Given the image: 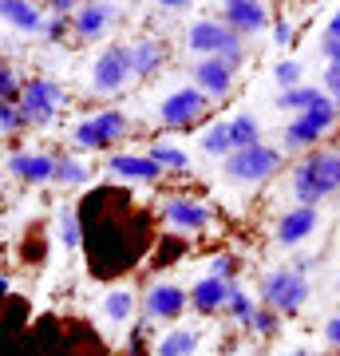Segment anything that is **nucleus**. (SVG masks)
Returning <instances> with one entry per match:
<instances>
[{"label": "nucleus", "mask_w": 340, "mask_h": 356, "mask_svg": "<svg viewBox=\"0 0 340 356\" xmlns=\"http://www.w3.org/2000/svg\"><path fill=\"white\" fill-rule=\"evenodd\" d=\"M332 107H337V119H340V95H337V99H332Z\"/></svg>", "instance_id": "obj_44"}, {"label": "nucleus", "mask_w": 340, "mask_h": 356, "mask_svg": "<svg viewBox=\"0 0 340 356\" xmlns=\"http://www.w3.org/2000/svg\"><path fill=\"white\" fill-rule=\"evenodd\" d=\"M190 76H194V88L214 103V99H226L229 91H234V83H238V67H229L226 60L210 56V60H194Z\"/></svg>", "instance_id": "obj_13"}, {"label": "nucleus", "mask_w": 340, "mask_h": 356, "mask_svg": "<svg viewBox=\"0 0 340 356\" xmlns=\"http://www.w3.org/2000/svg\"><path fill=\"white\" fill-rule=\"evenodd\" d=\"M127 56H131V76L147 79L154 72H163L166 64V44L154 36H139V40H127Z\"/></svg>", "instance_id": "obj_17"}, {"label": "nucleus", "mask_w": 340, "mask_h": 356, "mask_svg": "<svg viewBox=\"0 0 340 356\" xmlns=\"http://www.w3.org/2000/svg\"><path fill=\"white\" fill-rule=\"evenodd\" d=\"M186 48L198 56V60H210V56H218V60H226L229 67H241L245 64V40L238 36V32H229L218 16H202V20H194V24L186 28Z\"/></svg>", "instance_id": "obj_3"}, {"label": "nucleus", "mask_w": 340, "mask_h": 356, "mask_svg": "<svg viewBox=\"0 0 340 356\" xmlns=\"http://www.w3.org/2000/svg\"><path fill=\"white\" fill-rule=\"evenodd\" d=\"M198 348H202L198 329H170L154 341L151 356H198Z\"/></svg>", "instance_id": "obj_22"}, {"label": "nucleus", "mask_w": 340, "mask_h": 356, "mask_svg": "<svg viewBox=\"0 0 340 356\" xmlns=\"http://www.w3.org/2000/svg\"><path fill=\"white\" fill-rule=\"evenodd\" d=\"M16 103H20V115H24L28 127H51L56 115H60V107L67 103V91H63V83H56L51 76H32V79H24Z\"/></svg>", "instance_id": "obj_7"}, {"label": "nucleus", "mask_w": 340, "mask_h": 356, "mask_svg": "<svg viewBox=\"0 0 340 356\" xmlns=\"http://www.w3.org/2000/svg\"><path fill=\"white\" fill-rule=\"evenodd\" d=\"M289 356H316V353H309V348H293Z\"/></svg>", "instance_id": "obj_43"}, {"label": "nucleus", "mask_w": 340, "mask_h": 356, "mask_svg": "<svg viewBox=\"0 0 340 356\" xmlns=\"http://www.w3.org/2000/svg\"><path fill=\"white\" fill-rule=\"evenodd\" d=\"M107 175L127 178V182H159V178H163V166L154 163L151 154L123 151V154H111V159H107Z\"/></svg>", "instance_id": "obj_18"}, {"label": "nucleus", "mask_w": 340, "mask_h": 356, "mask_svg": "<svg viewBox=\"0 0 340 356\" xmlns=\"http://www.w3.org/2000/svg\"><path fill=\"white\" fill-rule=\"evenodd\" d=\"M131 191L99 186L79 206V226H83V254L95 277H119L135 269L143 254L151 250V226L135 210Z\"/></svg>", "instance_id": "obj_1"}, {"label": "nucleus", "mask_w": 340, "mask_h": 356, "mask_svg": "<svg viewBox=\"0 0 340 356\" xmlns=\"http://www.w3.org/2000/svg\"><path fill=\"white\" fill-rule=\"evenodd\" d=\"M135 309H139V293L127 289V285H115V289L103 297V317L111 321V325H131Z\"/></svg>", "instance_id": "obj_23"}, {"label": "nucleus", "mask_w": 340, "mask_h": 356, "mask_svg": "<svg viewBox=\"0 0 340 356\" xmlns=\"http://www.w3.org/2000/svg\"><path fill=\"white\" fill-rule=\"evenodd\" d=\"M289 191L297 206H321L340 194V147H316L301 154L289 170Z\"/></svg>", "instance_id": "obj_2"}, {"label": "nucleus", "mask_w": 340, "mask_h": 356, "mask_svg": "<svg viewBox=\"0 0 340 356\" xmlns=\"http://www.w3.org/2000/svg\"><path fill=\"white\" fill-rule=\"evenodd\" d=\"M190 309V289L175 285V281H154L143 293V317L147 321H178Z\"/></svg>", "instance_id": "obj_11"}, {"label": "nucleus", "mask_w": 340, "mask_h": 356, "mask_svg": "<svg viewBox=\"0 0 340 356\" xmlns=\"http://www.w3.org/2000/svg\"><path fill=\"white\" fill-rule=\"evenodd\" d=\"M226 285L229 281H218V277H210V273L194 281V289H190V305H194V313H202V317L222 313V305H226Z\"/></svg>", "instance_id": "obj_21"}, {"label": "nucleus", "mask_w": 340, "mask_h": 356, "mask_svg": "<svg viewBox=\"0 0 340 356\" xmlns=\"http://www.w3.org/2000/svg\"><path fill=\"white\" fill-rule=\"evenodd\" d=\"M20 88H24V83H20V76L13 72V64L0 60V99H20Z\"/></svg>", "instance_id": "obj_34"}, {"label": "nucleus", "mask_w": 340, "mask_h": 356, "mask_svg": "<svg viewBox=\"0 0 340 356\" xmlns=\"http://www.w3.org/2000/svg\"><path fill=\"white\" fill-rule=\"evenodd\" d=\"M281 166H285V151L257 143V147H245V151H234L229 159H222V175L229 182H241V186H257V182L277 175Z\"/></svg>", "instance_id": "obj_6"}, {"label": "nucleus", "mask_w": 340, "mask_h": 356, "mask_svg": "<svg viewBox=\"0 0 340 356\" xmlns=\"http://www.w3.org/2000/svg\"><path fill=\"white\" fill-rule=\"evenodd\" d=\"M56 238L63 250H83V226H79V210L60 206L56 210Z\"/></svg>", "instance_id": "obj_27"}, {"label": "nucleus", "mask_w": 340, "mask_h": 356, "mask_svg": "<svg viewBox=\"0 0 340 356\" xmlns=\"http://www.w3.org/2000/svg\"><path fill=\"white\" fill-rule=\"evenodd\" d=\"M321 36H328V40H340V8L332 16H328V24H325V32Z\"/></svg>", "instance_id": "obj_40"}, {"label": "nucleus", "mask_w": 340, "mask_h": 356, "mask_svg": "<svg viewBox=\"0 0 340 356\" xmlns=\"http://www.w3.org/2000/svg\"><path fill=\"white\" fill-rule=\"evenodd\" d=\"M147 154H151L163 170H178V175H186L190 170V154L182 151V147H175V143H154Z\"/></svg>", "instance_id": "obj_30"}, {"label": "nucleus", "mask_w": 340, "mask_h": 356, "mask_svg": "<svg viewBox=\"0 0 340 356\" xmlns=\"http://www.w3.org/2000/svg\"><path fill=\"white\" fill-rule=\"evenodd\" d=\"M198 147L214 159H229L234 154V135H229V119H214L210 127L198 135Z\"/></svg>", "instance_id": "obj_26"}, {"label": "nucleus", "mask_w": 340, "mask_h": 356, "mask_svg": "<svg viewBox=\"0 0 340 356\" xmlns=\"http://www.w3.org/2000/svg\"><path fill=\"white\" fill-rule=\"evenodd\" d=\"M332 123H337V107H332V99L316 103V107H309V111H301V115H293L289 127L281 131V151H289V154L316 151L321 139L332 131Z\"/></svg>", "instance_id": "obj_5"}, {"label": "nucleus", "mask_w": 340, "mask_h": 356, "mask_svg": "<svg viewBox=\"0 0 340 356\" xmlns=\"http://www.w3.org/2000/svg\"><path fill=\"white\" fill-rule=\"evenodd\" d=\"M163 222L166 226L182 229V234H202L214 222V210L198 198H166L163 202Z\"/></svg>", "instance_id": "obj_15"}, {"label": "nucleus", "mask_w": 340, "mask_h": 356, "mask_svg": "<svg viewBox=\"0 0 340 356\" xmlns=\"http://www.w3.org/2000/svg\"><path fill=\"white\" fill-rule=\"evenodd\" d=\"M337 293H340V273H337Z\"/></svg>", "instance_id": "obj_45"}, {"label": "nucleus", "mask_w": 340, "mask_h": 356, "mask_svg": "<svg viewBox=\"0 0 340 356\" xmlns=\"http://www.w3.org/2000/svg\"><path fill=\"white\" fill-rule=\"evenodd\" d=\"M250 332H257V337H277V332H281V317L273 313V309L257 305V313H253V321H250Z\"/></svg>", "instance_id": "obj_33"}, {"label": "nucleus", "mask_w": 340, "mask_h": 356, "mask_svg": "<svg viewBox=\"0 0 340 356\" xmlns=\"http://www.w3.org/2000/svg\"><path fill=\"white\" fill-rule=\"evenodd\" d=\"M127 135H131V119L119 107H107V111L91 115V119L72 127V143H76L79 151H107L119 139H127Z\"/></svg>", "instance_id": "obj_8"}, {"label": "nucleus", "mask_w": 340, "mask_h": 356, "mask_svg": "<svg viewBox=\"0 0 340 356\" xmlns=\"http://www.w3.org/2000/svg\"><path fill=\"white\" fill-rule=\"evenodd\" d=\"M316 229H321V210H316V206H289V210L277 218L273 238H277V245H285V250H297L301 242L313 238Z\"/></svg>", "instance_id": "obj_12"}, {"label": "nucleus", "mask_w": 340, "mask_h": 356, "mask_svg": "<svg viewBox=\"0 0 340 356\" xmlns=\"http://www.w3.org/2000/svg\"><path fill=\"white\" fill-rule=\"evenodd\" d=\"M8 175L20 178V182L44 186V182L56 178V159H51V154H40V151H16L13 159H8Z\"/></svg>", "instance_id": "obj_19"}, {"label": "nucleus", "mask_w": 340, "mask_h": 356, "mask_svg": "<svg viewBox=\"0 0 340 356\" xmlns=\"http://www.w3.org/2000/svg\"><path fill=\"white\" fill-rule=\"evenodd\" d=\"M222 313H226L229 321H238L241 329H250L253 313H257V301H253L250 293L241 289L238 281H229V285H226V305H222Z\"/></svg>", "instance_id": "obj_25"}, {"label": "nucleus", "mask_w": 340, "mask_h": 356, "mask_svg": "<svg viewBox=\"0 0 340 356\" xmlns=\"http://www.w3.org/2000/svg\"><path fill=\"white\" fill-rule=\"evenodd\" d=\"M273 79H277L281 91H293V88H301L305 83V67L297 64V60H281V64L273 67Z\"/></svg>", "instance_id": "obj_31"}, {"label": "nucleus", "mask_w": 340, "mask_h": 356, "mask_svg": "<svg viewBox=\"0 0 340 356\" xmlns=\"http://www.w3.org/2000/svg\"><path fill=\"white\" fill-rule=\"evenodd\" d=\"M131 56H127V40H115L107 48L95 56V64H91V88L99 91V95H119V91L131 83Z\"/></svg>", "instance_id": "obj_10"}, {"label": "nucleus", "mask_w": 340, "mask_h": 356, "mask_svg": "<svg viewBox=\"0 0 340 356\" xmlns=\"http://www.w3.org/2000/svg\"><path fill=\"white\" fill-rule=\"evenodd\" d=\"M0 24L20 32V36H44L48 8H36L28 0H0Z\"/></svg>", "instance_id": "obj_16"}, {"label": "nucleus", "mask_w": 340, "mask_h": 356, "mask_svg": "<svg viewBox=\"0 0 340 356\" xmlns=\"http://www.w3.org/2000/svg\"><path fill=\"white\" fill-rule=\"evenodd\" d=\"M8 289H13V285H8V277H4V273H0V297H8Z\"/></svg>", "instance_id": "obj_42"}, {"label": "nucleus", "mask_w": 340, "mask_h": 356, "mask_svg": "<svg viewBox=\"0 0 340 356\" xmlns=\"http://www.w3.org/2000/svg\"><path fill=\"white\" fill-rule=\"evenodd\" d=\"M229 135H234V151H245V147L265 143L261 139V123H257L250 111H241V115H234V119H229Z\"/></svg>", "instance_id": "obj_29"}, {"label": "nucleus", "mask_w": 340, "mask_h": 356, "mask_svg": "<svg viewBox=\"0 0 340 356\" xmlns=\"http://www.w3.org/2000/svg\"><path fill=\"white\" fill-rule=\"evenodd\" d=\"M210 107H214V103H210L198 88H194V83H190V88L170 91V95L159 103V123H163V127H170V131H190V127H198L202 119L210 115Z\"/></svg>", "instance_id": "obj_9"}, {"label": "nucleus", "mask_w": 340, "mask_h": 356, "mask_svg": "<svg viewBox=\"0 0 340 356\" xmlns=\"http://www.w3.org/2000/svg\"><path fill=\"white\" fill-rule=\"evenodd\" d=\"M115 20V4H79L72 16V32L76 40H99Z\"/></svg>", "instance_id": "obj_20"}, {"label": "nucleus", "mask_w": 340, "mask_h": 356, "mask_svg": "<svg viewBox=\"0 0 340 356\" xmlns=\"http://www.w3.org/2000/svg\"><path fill=\"white\" fill-rule=\"evenodd\" d=\"M229 32H238L241 40L245 36H257L265 28L273 24V16H269V4H257V0H229L222 4V16H218Z\"/></svg>", "instance_id": "obj_14"}, {"label": "nucleus", "mask_w": 340, "mask_h": 356, "mask_svg": "<svg viewBox=\"0 0 340 356\" xmlns=\"http://www.w3.org/2000/svg\"><path fill=\"white\" fill-rule=\"evenodd\" d=\"M20 127H28L24 115H20V103L16 99H0V135H16Z\"/></svg>", "instance_id": "obj_32"}, {"label": "nucleus", "mask_w": 340, "mask_h": 356, "mask_svg": "<svg viewBox=\"0 0 340 356\" xmlns=\"http://www.w3.org/2000/svg\"><path fill=\"white\" fill-rule=\"evenodd\" d=\"M88 178H91V166L83 163V159H72V154L56 159V178H51V182H60V186H67V191H76V186H88Z\"/></svg>", "instance_id": "obj_28"}, {"label": "nucleus", "mask_w": 340, "mask_h": 356, "mask_svg": "<svg viewBox=\"0 0 340 356\" xmlns=\"http://www.w3.org/2000/svg\"><path fill=\"white\" fill-rule=\"evenodd\" d=\"M309 293H313V285H309V277H305L297 266L269 269V273L261 277V285H257L261 305L273 309L277 317H293V313H301L305 301H309Z\"/></svg>", "instance_id": "obj_4"}, {"label": "nucleus", "mask_w": 340, "mask_h": 356, "mask_svg": "<svg viewBox=\"0 0 340 356\" xmlns=\"http://www.w3.org/2000/svg\"><path fill=\"white\" fill-rule=\"evenodd\" d=\"M321 91H325L328 99H337L340 95V72L337 67H325V72H321Z\"/></svg>", "instance_id": "obj_37"}, {"label": "nucleus", "mask_w": 340, "mask_h": 356, "mask_svg": "<svg viewBox=\"0 0 340 356\" xmlns=\"http://www.w3.org/2000/svg\"><path fill=\"white\" fill-rule=\"evenodd\" d=\"M328 95L316 83H301V88H293V91H277V99H273V107H281V111H293V115H301L309 111V107H316V103H325Z\"/></svg>", "instance_id": "obj_24"}, {"label": "nucleus", "mask_w": 340, "mask_h": 356, "mask_svg": "<svg viewBox=\"0 0 340 356\" xmlns=\"http://www.w3.org/2000/svg\"><path fill=\"white\" fill-rule=\"evenodd\" d=\"M273 44H277V48H289V44H297V28H293L285 16H273Z\"/></svg>", "instance_id": "obj_36"}, {"label": "nucleus", "mask_w": 340, "mask_h": 356, "mask_svg": "<svg viewBox=\"0 0 340 356\" xmlns=\"http://www.w3.org/2000/svg\"><path fill=\"white\" fill-rule=\"evenodd\" d=\"M238 257L234 254H218L214 261H210V277H218V281H234L238 277Z\"/></svg>", "instance_id": "obj_35"}, {"label": "nucleus", "mask_w": 340, "mask_h": 356, "mask_svg": "<svg viewBox=\"0 0 340 356\" xmlns=\"http://www.w3.org/2000/svg\"><path fill=\"white\" fill-rule=\"evenodd\" d=\"M325 344H332V348H340V313L325 325Z\"/></svg>", "instance_id": "obj_39"}, {"label": "nucleus", "mask_w": 340, "mask_h": 356, "mask_svg": "<svg viewBox=\"0 0 340 356\" xmlns=\"http://www.w3.org/2000/svg\"><path fill=\"white\" fill-rule=\"evenodd\" d=\"M67 28H72V20H63V16H51V13H48V24H44V36H48V40H60L63 32H67Z\"/></svg>", "instance_id": "obj_38"}, {"label": "nucleus", "mask_w": 340, "mask_h": 356, "mask_svg": "<svg viewBox=\"0 0 340 356\" xmlns=\"http://www.w3.org/2000/svg\"><path fill=\"white\" fill-rule=\"evenodd\" d=\"M159 8H163L166 16H182V13L190 8V4H186V0H166V4H159Z\"/></svg>", "instance_id": "obj_41"}]
</instances>
